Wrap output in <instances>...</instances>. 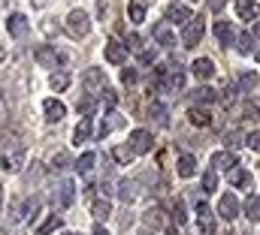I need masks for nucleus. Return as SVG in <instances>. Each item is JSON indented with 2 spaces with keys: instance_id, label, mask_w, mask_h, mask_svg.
Segmentation results:
<instances>
[{
  "instance_id": "obj_1",
  "label": "nucleus",
  "mask_w": 260,
  "mask_h": 235,
  "mask_svg": "<svg viewBox=\"0 0 260 235\" xmlns=\"http://www.w3.org/2000/svg\"><path fill=\"white\" fill-rule=\"evenodd\" d=\"M24 157H27L24 145H18V142L12 139V142H6V148H0V169L12 175V172H18V169L24 166Z\"/></svg>"
},
{
  "instance_id": "obj_2",
  "label": "nucleus",
  "mask_w": 260,
  "mask_h": 235,
  "mask_svg": "<svg viewBox=\"0 0 260 235\" xmlns=\"http://www.w3.org/2000/svg\"><path fill=\"white\" fill-rule=\"evenodd\" d=\"M34 58H37V63H43L49 69H64L67 63H70V55L61 52V49H55V46H40L34 52Z\"/></svg>"
},
{
  "instance_id": "obj_3",
  "label": "nucleus",
  "mask_w": 260,
  "mask_h": 235,
  "mask_svg": "<svg viewBox=\"0 0 260 235\" xmlns=\"http://www.w3.org/2000/svg\"><path fill=\"white\" fill-rule=\"evenodd\" d=\"M64 27L73 40H82V36H88V30H91V15H88L85 9H70Z\"/></svg>"
},
{
  "instance_id": "obj_4",
  "label": "nucleus",
  "mask_w": 260,
  "mask_h": 235,
  "mask_svg": "<svg viewBox=\"0 0 260 235\" xmlns=\"http://www.w3.org/2000/svg\"><path fill=\"white\" fill-rule=\"evenodd\" d=\"M203 33H206L203 18H191V21H188V27L182 30V46H185V49H197V46H200V40H203Z\"/></svg>"
},
{
  "instance_id": "obj_5",
  "label": "nucleus",
  "mask_w": 260,
  "mask_h": 235,
  "mask_svg": "<svg viewBox=\"0 0 260 235\" xmlns=\"http://www.w3.org/2000/svg\"><path fill=\"white\" fill-rule=\"evenodd\" d=\"M52 202H58L61 208H70L73 202H76V184L64 178V181H58V187H55V193H52Z\"/></svg>"
},
{
  "instance_id": "obj_6",
  "label": "nucleus",
  "mask_w": 260,
  "mask_h": 235,
  "mask_svg": "<svg viewBox=\"0 0 260 235\" xmlns=\"http://www.w3.org/2000/svg\"><path fill=\"white\" fill-rule=\"evenodd\" d=\"M197 229L206 235L215 232V214H212V208L206 202H197Z\"/></svg>"
},
{
  "instance_id": "obj_7",
  "label": "nucleus",
  "mask_w": 260,
  "mask_h": 235,
  "mask_svg": "<svg viewBox=\"0 0 260 235\" xmlns=\"http://www.w3.org/2000/svg\"><path fill=\"white\" fill-rule=\"evenodd\" d=\"M151 145H154V139H151L148 130H133V133H130V148H133V154H148Z\"/></svg>"
},
{
  "instance_id": "obj_8",
  "label": "nucleus",
  "mask_w": 260,
  "mask_h": 235,
  "mask_svg": "<svg viewBox=\"0 0 260 235\" xmlns=\"http://www.w3.org/2000/svg\"><path fill=\"white\" fill-rule=\"evenodd\" d=\"M27 27H30V21H27V15H21V12H12V15L6 18V30H9V36H15V40H21V36L27 33Z\"/></svg>"
},
{
  "instance_id": "obj_9",
  "label": "nucleus",
  "mask_w": 260,
  "mask_h": 235,
  "mask_svg": "<svg viewBox=\"0 0 260 235\" xmlns=\"http://www.w3.org/2000/svg\"><path fill=\"white\" fill-rule=\"evenodd\" d=\"M151 36L157 40V46H176V30H173L170 21H157L151 27Z\"/></svg>"
},
{
  "instance_id": "obj_10",
  "label": "nucleus",
  "mask_w": 260,
  "mask_h": 235,
  "mask_svg": "<svg viewBox=\"0 0 260 235\" xmlns=\"http://www.w3.org/2000/svg\"><path fill=\"white\" fill-rule=\"evenodd\" d=\"M218 214H221L224 220H236V217H239V202H236L233 193H224V196H221V202H218Z\"/></svg>"
},
{
  "instance_id": "obj_11",
  "label": "nucleus",
  "mask_w": 260,
  "mask_h": 235,
  "mask_svg": "<svg viewBox=\"0 0 260 235\" xmlns=\"http://www.w3.org/2000/svg\"><path fill=\"white\" fill-rule=\"evenodd\" d=\"M191 18H194V15H191V9H188L185 3H170L164 21H170V24H182V21H191Z\"/></svg>"
},
{
  "instance_id": "obj_12",
  "label": "nucleus",
  "mask_w": 260,
  "mask_h": 235,
  "mask_svg": "<svg viewBox=\"0 0 260 235\" xmlns=\"http://www.w3.org/2000/svg\"><path fill=\"white\" fill-rule=\"evenodd\" d=\"M215 36H218V43H221V49H227V46H233L236 43V33H233V24L230 21H215Z\"/></svg>"
},
{
  "instance_id": "obj_13",
  "label": "nucleus",
  "mask_w": 260,
  "mask_h": 235,
  "mask_svg": "<svg viewBox=\"0 0 260 235\" xmlns=\"http://www.w3.org/2000/svg\"><path fill=\"white\" fill-rule=\"evenodd\" d=\"M82 85H85L88 91H100V88L106 85V75H103V69H97V66L85 69V72H82Z\"/></svg>"
},
{
  "instance_id": "obj_14",
  "label": "nucleus",
  "mask_w": 260,
  "mask_h": 235,
  "mask_svg": "<svg viewBox=\"0 0 260 235\" xmlns=\"http://www.w3.org/2000/svg\"><path fill=\"white\" fill-rule=\"evenodd\" d=\"M43 115H46L49 124H58V121H64L67 109H64V103H61V100H46V103H43Z\"/></svg>"
},
{
  "instance_id": "obj_15",
  "label": "nucleus",
  "mask_w": 260,
  "mask_h": 235,
  "mask_svg": "<svg viewBox=\"0 0 260 235\" xmlns=\"http://www.w3.org/2000/svg\"><path fill=\"white\" fill-rule=\"evenodd\" d=\"M106 60L115 63V66H121V63L127 60V49H124L118 40H109V43H106Z\"/></svg>"
},
{
  "instance_id": "obj_16",
  "label": "nucleus",
  "mask_w": 260,
  "mask_h": 235,
  "mask_svg": "<svg viewBox=\"0 0 260 235\" xmlns=\"http://www.w3.org/2000/svg\"><path fill=\"white\" fill-rule=\"evenodd\" d=\"M148 118H151L157 127H170V109H167L164 103H157V100L148 103Z\"/></svg>"
},
{
  "instance_id": "obj_17",
  "label": "nucleus",
  "mask_w": 260,
  "mask_h": 235,
  "mask_svg": "<svg viewBox=\"0 0 260 235\" xmlns=\"http://www.w3.org/2000/svg\"><path fill=\"white\" fill-rule=\"evenodd\" d=\"M212 166H215V172H218V169L230 172V169L236 166V154H233V151H215V154H212Z\"/></svg>"
},
{
  "instance_id": "obj_18",
  "label": "nucleus",
  "mask_w": 260,
  "mask_h": 235,
  "mask_svg": "<svg viewBox=\"0 0 260 235\" xmlns=\"http://www.w3.org/2000/svg\"><path fill=\"white\" fill-rule=\"evenodd\" d=\"M236 12L245 21H254V18H260V3H254V0H236Z\"/></svg>"
},
{
  "instance_id": "obj_19",
  "label": "nucleus",
  "mask_w": 260,
  "mask_h": 235,
  "mask_svg": "<svg viewBox=\"0 0 260 235\" xmlns=\"http://www.w3.org/2000/svg\"><path fill=\"white\" fill-rule=\"evenodd\" d=\"M191 72H194L200 82H206V79H212V75H215V63H212L209 58H197L194 66H191Z\"/></svg>"
},
{
  "instance_id": "obj_20",
  "label": "nucleus",
  "mask_w": 260,
  "mask_h": 235,
  "mask_svg": "<svg viewBox=\"0 0 260 235\" xmlns=\"http://www.w3.org/2000/svg\"><path fill=\"white\" fill-rule=\"evenodd\" d=\"M91 214H94V220L97 223H103V220H109L112 217V202L103 196V199H97L94 205H91Z\"/></svg>"
},
{
  "instance_id": "obj_21",
  "label": "nucleus",
  "mask_w": 260,
  "mask_h": 235,
  "mask_svg": "<svg viewBox=\"0 0 260 235\" xmlns=\"http://www.w3.org/2000/svg\"><path fill=\"white\" fill-rule=\"evenodd\" d=\"M118 127H124V118L118 115V112H109V115H106V121L100 124V130H97V136L103 139V136H109V133H112V130H118Z\"/></svg>"
},
{
  "instance_id": "obj_22",
  "label": "nucleus",
  "mask_w": 260,
  "mask_h": 235,
  "mask_svg": "<svg viewBox=\"0 0 260 235\" xmlns=\"http://www.w3.org/2000/svg\"><path fill=\"white\" fill-rule=\"evenodd\" d=\"M91 133H94L91 118H82V121L76 124V130H73V142H76V145H82V142H88V139H91Z\"/></svg>"
},
{
  "instance_id": "obj_23",
  "label": "nucleus",
  "mask_w": 260,
  "mask_h": 235,
  "mask_svg": "<svg viewBox=\"0 0 260 235\" xmlns=\"http://www.w3.org/2000/svg\"><path fill=\"white\" fill-rule=\"evenodd\" d=\"M70 82H73V79H70V72H67V69H58V72H52V75H49V88H52L55 94L67 91V88H70Z\"/></svg>"
},
{
  "instance_id": "obj_24",
  "label": "nucleus",
  "mask_w": 260,
  "mask_h": 235,
  "mask_svg": "<svg viewBox=\"0 0 260 235\" xmlns=\"http://www.w3.org/2000/svg\"><path fill=\"white\" fill-rule=\"evenodd\" d=\"M230 184L239 187V190H251L254 178H251V172H245V169H230Z\"/></svg>"
},
{
  "instance_id": "obj_25",
  "label": "nucleus",
  "mask_w": 260,
  "mask_h": 235,
  "mask_svg": "<svg viewBox=\"0 0 260 235\" xmlns=\"http://www.w3.org/2000/svg\"><path fill=\"white\" fill-rule=\"evenodd\" d=\"M61 226H64V217H61V214H49V217H46V220H43V223L37 226V235H49V232H58Z\"/></svg>"
},
{
  "instance_id": "obj_26",
  "label": "nucleus",
  "mask_w": 260,
  "mask_h": 235,
  "mask_svg": "<svg viewBox=\"0 0 260 235\" xmlns=\"http://www.w3.org/2000/svg\"><path fill=\"white\" fill-rule=\"evenodd\" d=\"M148 3H151V0H130L127 15H130V21H133V24L145 21V6H148Z\"/></svg>"
},
{
  "instance_id": "obj_27",
  "label": "nucleus",
  "mask_w": 260,
  "mask_h": 235,
  "mask_svg": "<svg viewBox=\"0 0 260 235\" xmlns=\"http://www.w3.org/2000/svg\"><path fill=\"white\" fill-rule=\"evenodd\" d=\"M176 166H179V175L182 178H194L197 175V160L191 157V154H182Z\"/></svg>"
},
{
  "instance_id": "obj_28",
  "label": "nucleus",
  "mask_w": 260,
  "mask_h": 235,
  "mask_svg": "<svg viewBox=\"0 0 260 235\" xmlns=\"http://www.w3.org/2000/svg\"><path fill=\"white\" fill-rule=\"evenodd\" d=\"M118 196H121V202H124V205H130V202L136 199V181H130V178L118 181Z\"/></svg>"
},
{
  "instance_id": "obj_29",
  "label": "nucleus",
  "mask_w": 260,
  "mask_h": 235,
  "mask_svg": "<svg viewBox=\"0 0 260 235\" xmlns=\"http://www.w3.org/2000/svg\"><path fill=\"white\" fill-rule=\"evenodd\" d=\"M94 163H97V154H94V151H85V154H82V157L73 163V169L85 175V172H91V169H94Z\"/></svg>"
},
{
  "instance_id": "obj_30",
  "label": "nucleus",
  "mask_w": 260,
  "mask_h": 235,
  "mask_svg": "<svg viewBox=\"0 0 260 235\" xmlns=\"http://www.w3.org/2000/svg\"><path fill=\"white\" fill-rule=\"evenodd\" d=\"M94 109H97V97H94V94H85V97L76 103V112H79L82 118L94 115Z\"/></svg>"
},
{
  "instance_id": "obj_31",
  "label": "nucleus",
  "mask_w": 260,
  "mask_h": 235,
  "mask_svg": "<svg viewBox=\"0 0 260 235\" xmlns=\"http://www.w3.org/2000/svg\"><path fill=\"white\" fill-rule=\"evenodd\" d=\"M254 46H257V36H254V33H242V36H236V49H239V55L254 52Z\"/></svg>"
},
{
  "instance_id": "obj_32",
  "label": "nucleus",
  "mask_w": 260,
  "mask_h": 235,
  "mask_svg": "<svg viewBox=\"0 0 260 235\" xmlns=\"http://www.w3.org/2000/svg\"><path fill=\"white\" fill-rule=\"evenodd\" d=\"M188 118H191L194 127H209V124H212V115H209L206 109H200V106H194V109L188 112Z\"/></svg>"
},
{
  "instance_id": "obj_33",
  "label": "nucleus",
  "mask_w": 260,
  "mask_h": 235,
  "mask_svg": "<svg viewBox=\"0 0 260 235\" xmlns=\"http://www.w3.org/2000/svg\"><path fill=\"white\" fill-rule=\"evenodd\" d=\"M215 100H218V94H215L212 88H206V85H200V88L194 91V103L197 106H200V103L206 106V103H215Z\"/></svg>"
},
{
  "instance_id": "obj_34",
  "label": "nucleus",
  "mask_w": 260,
  "mask_h": 235,
  "mask_svg": "<svg viewBox=\"0 0 260 235\" xmlns=\"http://www.w3.org/2000/svg\"><path fill=\"white\" fill-rule=\"evenodd\" d=\"M9 220H12V223L24 220V199H21V196H15V199L9 202Z\"/></svg>"
},
{
  "instance_id": "obj_35",
  "label": "nucleus",
  "mask_w": 260,
  "mask_h": 235,
  "mask_svg": "<svg viewBox=\"0 0 260 235\" xmlns=\"http://www.w3.org/2000/svg\"><path fill=\"white\" fill-rule=\"evenodd\" d=\"M112 157H115L121 166H127L136 154H133V148H130V145H115V148H112Z\"/></svg>"
},
{
  "instance_id": "obj_36",
  "label": "nucleus",
  "mask_w": 260,
  "mask_h": 235,
  "mask_svg": "<svg viewBox=\"0 0 260 235\" xmlns=\"http://www.w3.org/2000/svg\"><path fill=\"white\" fill-rule=\"evenodd\" d=\"M245 217L254 220V223L260 220V196H248L245 199Z\"/></svg>"
},
{
  "instance_id": "obj_37",
  "label": "nucleus",
  "mask_w": 260,
  "mask_h": 235,
  "mask_svg": "<svg viewBox=\"0 0 260 235\" xmlns=\"http://www.w3.org/2000/svg\"><path fill=\"white\" fill-rule=\"evenodd\" d=\"M215 190H218V172L209 169V172L203 175V193H215Z\"/></svg>"
},
{
  "instance_id": "obj_38",
  "label": "nucleus",
  "mask_w": 260,
  "mask_h": 235,
  "mask_svg": "<svg viewBox=\"0 0 260 235\" xmlns=\"http://www.w3.org/2000/svg\"><path fill=\"white\" fill-rule=\"evenodd\" d=\"M73 163H70V154L67 151H58L55 157H52V169H58V172H64V169H70Z\"/></svg>"
},
{
  "instance_id": "obj_39",
  "label": "nucleus",
  "mask_w": 260,
  "mask_h": 235,
  "mask_svg": "<svg viewBox=\"0 0 260 235\" xmlns=\"http://www.w3.org/2000/svg\"><path fill=\"white\" fill-rule=\"evenodd\" d=\"M40 30H43L46 36H58V33H61V24H58V18H46V21L40 24Z\"/></svg>"
},
{
  "instance_id": "obj_40",
  "label": "nucleus",
  "mask_w": 260,
  "mask_h": 235,
  "mask_svg": "<svg viewBox=\"0 0 260 235\" xmlns=\"http://www.w3.org/2000/svg\"><path fill=\"white\" fill-rule=\"evenodd\" d=\"M239 88H242V91L257 88V72H251V69H248V72H242V75H239Z\"/></svg>"
},
{
  "instance_id": "obj_41",
  "label": "nucleus",
  "mask_w": 260,
  "mask_h": 235,
  "mask_svg": "<svg viewBox=\"0 0 260 235\" xmlns=\"http://www.w3.org/2000/svg\"><path fill=\"white\" fill-rule=\"evenodd\" d=\"M103 100H106V106H109V109H115V106H118V91L103 88Z\"/></svg>"
},
{
  "instance_id": "obj_42",
  "label": "nucleus",
  "mask_w": 260,
  "mask_h": 235,
  "mask_svg": "<svg viewBox=\"0 0 260 235\" xmlns=\"http://www.w3.org/2000/svg\"><path fill=\"white\" fill-rule=\"evenodd\" d=\"M173 217H176V223H185V220H188V214H185V205H182V199H176V205H173Z\"/></svg>"
},
{
  "instance_id": "obj_43",
  "label": "nucleus",
  "mask_w": 260,
  "mask_h": 235,
  "mask_svg": "<svg viewBox=\"0 0 260 235\" xmlns=\"http://www.w3.org/2000/svg\"><path fill=\"white\" fill-rule=\"evenodd\" d=\"M139 46H142V36H139V33H127L124 49H127V52H139Z\"/></svg>"
},
{
  "instance_id": "obj_44",
  "label": "nucleus",
  "mask_w": 260,
  "mask_h": 235,
  "mask_svg": "<svg viewBox=\"0 0 260 235\" xmlns=\"http://www.w3.org/2000/svg\"><path fill=\"white\" fill-rule=\"evenodd\" d=\"M233 97H236V88H233V85H227V88L221 91V97H218V100H221L224 106H230V103H233Z\"/></svg>"
},
{
  "instance_id": "obj_45",
  "label": "nucleus",
  "mask_w": 260,
  "mask_h": 235,
  "mask_svg": "<svg viewBox=\"0 0 260 235\" xmlns=\"http://www.w3.org/2000/svg\"><path fill=\"white\" fill-rule=\"evenodd\" d=\"M154 60H157V52L154 49H142L139 52V63H154Z\"/></svg>"
},
{
  "instance_id": "obj_46",
  "label": "nucleus",
  "mask_w": 260,
  "mask_h": 235,
  "mask_svg": "<svg viewBox=\"0 0 260 235\" xmlns=\"http://www.w3.org/2000/svg\"><path fill=\"white\" fill-rule=\"evenodd\" d=\"M245 145H248L251 151H257V154H260V130H257V133H248V139H245Z\"/></svg>"
},
{
  "instance_id": "obj_47",
  "label": "nucleus",
  "mask_w": 260,
  "mask_h": 235,
  "mask_svg": "<svg viewBox=\"0 0 260 235\" xmlns=\"http://www.w3.org/2000/svg\"><path fill=\"white\" fill-rule=\"evenodd\" d=\"M224 145H227V151H230V148H239V145H242V136H239V133H230V136L224 139Z\"/></svg>"
},
{
  "instance_id": "obj_48",
  "label": "nucleus",
  "mask_w": 260,
  "mask_h": 235,
  "mask_svg": "<svg viewBox=\"0 0 260 235\" xmlns=\"http://www.w3.org/2000/svg\"><path fill=\"white\" fill-rule=\"evenodd\" d=\"M136 79H139V72H136V69H121V82H124V85H133V82H136Z\"/></svg>"
},
{
  "instance_id": "obj_49",
  "label": "nucleus",
  "mask_w": 260,
  "mask_h": 235,
  "mask_svg": "<svg viewBox=\"0 0 260 235\" xmlns=\"http://www.w3.org/2000/svg\"><path fill=\"white\" fill-rule=\"evenodd\" d=\"M91 235H109V232L103 229V223H97V226H94V232H91Z\"/></svg>"
},
{
  "instance_id": "obj_50",
  "label": "nucleus",
  "mask_w": 260,
  "mask_h": 235,
  "mask_svg": "<svg viewBox=\"0 0 260 235\" xmlns=\"http://www.w3.org/2000/svg\"><path fill=\"white\" fill-rule=\"evenodd\" d=\"M0 118H6V100H3V94H0Z\"/></svg>"
},
{
  "instance_id": "obj_51",
  "label": "nucleus",
  "mask_w": 260,
  "mask_h": 235,
  "mask_svg": "<svg viewBox=\"0 0 260 235\" xmlns=\"http://www.w3.org/2000/svg\"><path fill=\"white\" fill-rule=\"evenodd\" d=\"M3 60H6V46L0 43V63H3Z\"/></svg>"
},
{
  "instance_id": "obj_52",
  "label": "nucleus",
  "mask_w": 260,
  "mask_h": 235,
  "mask_svg": "<svg viewBox=\"0 0 260 235\" xmlns=\"http://www.w3.org/2000/svg\"><path fill=\"white\" fill-rule=\"evenodd\" d=\"M46 3H49V0H34V6H37V9H43Z\"/></svg>"
},
{
  "instance_id": "obj_53",
  "label": "nucleus",
  "mask_w": 260,
  "mask_h": 235,
  "mask_svg": "<svg viewBox=\"0 0 260 235\" xmlns=\"http://www.w3.org/2000/svg\"><path fill=\"white\" fill-rule=\"evenodd\" d=\"M164 235H179V232H176L173 226H167V229H164Z\"/></svg>"
},
{
  "instance_id": "obj_54",
  "label": "nucleus",
  "mask_w": 260,
  "mask_h": 235,
  "mask_svg": "<svg viewBox=\"0 0 260 235\" xmlns=\"http://www.w3.org/2000/svg\"><path fill=\"white\" fill-rule=\"evenodd\" d=\"M0 205H3V187H0Z\"/></svg>"
},
{
  "instance_id": "obj_55",
  "label": "nucleus",
  "mask_w": 260,
  "mask_h": 235,
  "mask_svg": "<svg viewBox=\"0 0 260 235\" xmlns=\"http://www.w3.org/2000/svg\"><path fill=\"white\" fill-rule=\"evenodd\" d=\"M61 235H82V232H61Z\"/></svg>"
},
{
  "instance_id": "obj_56",
  "label": "nucleus",
  "mask_w": 260,
  "mask_h": 235,
  "mask_svg": "<svg viewBox=\"0 0 260 235\" xmlns=\"http://www.w3.org/2000/svg\"><path fill=\"white\" fill-rule=\"evenodd\" d=\"M257 60H260V52H257Z\"/></svg>"
}]
</instances>
